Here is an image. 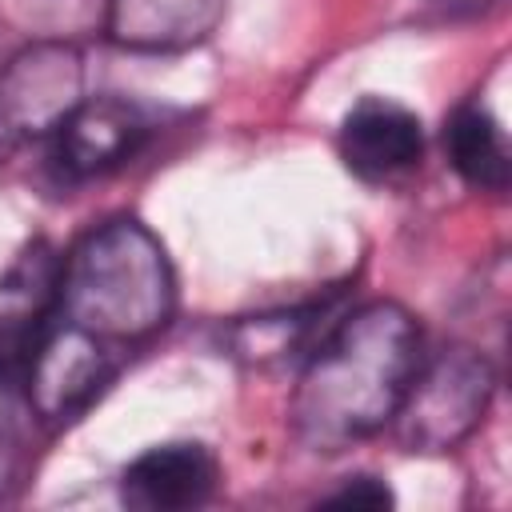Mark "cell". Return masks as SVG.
<instances>
[{"instance_id":"obj_5","label":"cell","mask_w":512,"mask_h":512,"mask_svg":"<svg viewBox=\"0 0 512 512\" xmlns=\"http://www.w3.org/2000/svg\"><path fill=\"white\" fill-rule=\"evenodd\" d=\"M56 312L60 252L48 240H32L0 276V392L24 388Z\"/></svg>"},{"instance_id":"obj_8","label":"cell","mask_w":512,"mask_h":512,"mask_svg":"<svg viewBox=\"0 0 512 512\" xmlns=\"http://www.w3.org/2000/svg\"><path fill=\"white\" fill-rule=\"evenodd\" d=\"M424 152L420 116L396 100L368 96L340 124V160L352 176L380 184L408 172Z\"/></svg>"},{"instance_id":"obj_3","label":"cell","mask_w":512,"mask_h":512,"mask_svg":"<svg viewBox=\"0 0 512 512\" xmlns=\"http://www.w3.org/2000/svg\"><path fill=\"white\" fill-rule=\"evenodd\" d=\"M492 392L496 372L484 352L440 348L432 360H420L408 396L392 420L412 452H444L456 448L484 420Z\"/></svg>"},{"instance_id":"obj_11","label":"cell","mask_w":512,"mask_h":512,"mask_svg":"<svg viewBox=\"0 0 512 512\" xmlns=\"http://www.w3.org/2000/svg\"><path fill=\"white\" fill-rule=\"evenodd\" d=\"M444 152L464 184L484 188V192H500L508 184L512 160H508L504 128L480 104H464L452 112L444 128Z\"/></svg>"},{"instance_id":"obj_7","label":"cell","mask_w":512,"mask_h":512,"mask_svg":"<svg viewBox=\"0 0 512 512\" xmlns=\"http://www.w3.org/2000/svg\"><path fill=\"white\" fill-rule=\"evenodd\" d=\"M116 348L72 328L68 320L56 316L24 388L32 408L44 420H68L72 412H80L116 372Z\"/></svg>"},{"instance_id":"obj_14","label":"cell","mask_w":512,"mask_h":512,"mask_svg":"<svg viewBox=\"0 0 512 512\" xmlns=\"http://www.w3.org/2000/svg\"><path fill=\"white\" fill-rule=\"evenodd\" d=\"M440 8H448V12H472V8H484V4H492V0H436Z\"/></svg>"},{"instance_id":"obj_4","label":"cell","mask_w":512,"mask_h":512,"mask_svg":"<svg viewBox=\"0 0 512 512\" xmlns=\"http://www.w3.org/2000/svg\"><path fill=\"white\" fill-rule=\"evenodd\" d=\"M84 100V56L64 40H44L16 52L0 68V156L28 140H48L52 128Z\"/></svg>"},{"instance_id":"obj_2","label":"cell","mask_w":512,"mask_h":512,"mask_svg":"<svg viewBox=\"0 0 512 512\" xmlns=\"http://www.w3.org/2000/svg\"><path fill=\"white\" fill-rule=\"evenodd\" d=\"M176 304L164 244L132 216L92 228L60 256V320L120 348L168 324Z\"/></svg>"},{"instance_id":"obj_6","label":"cell","mask_w":512,"mask_h":512,"mask_svg":"<svg viewBox=\"0 0 512 512\" xmlns=\"http://www.w3.org/2000/svg\"><path fill=\"white\" fill-rule=\"evenodd\" d=\"M152 124L140 104L124 96H84L48 136V168L60 184L96 180L120 164H128Z\"/></svg>"},{"instance_id":"obj_1","label":"cell","mask_w":512,"mask_h":512,"mask_svg":"<svg viewBox=\"0 0 512 512\" xmlns=\"http://www.w3.org/2000/svg\"><path fill=\"white\" fill-rule=\"evenodd\" d=\"M424 360L420 324L396 300L340 316L308 356L292 392V432L312 452H340L400 412Z\"/></svg>"},{"instance_id":"obj_13","label":"cell","mask_w":512,"mask_h":512,"mask_svg":"<svg viewBox=\"0 0 512 512\" xmlns=\"http://www.w3.org/2000/svg\"><path fill=\"white\" fill-rule=\"evenodd\" d=\"M324 504H332V508H388L392 504V492H388V484L384 480H376V476H352L344 488H336Z\"/></svg>"},{"instance_id":"obj_9","label":"cell","mask_w":512,"mask_h":512,"mask_svg":"<svg viewBox=\"0 0 512 512\" xmlns=\"http://www.w3.org/2000/svg\"><path fill=\"white\" fill-rule=\"evenodd\" d=\"M216 460L204 444L172 440L152 444L120 472V500L136 512H180L196 508L216 488Z\"/></svg>"},{"instance_id":"obj_10","label":"cell","mask_w":512,"mask_h":512,"mask_svg":"<svg viewBox=\"0 0 512 512\" xmlns=\"http://www.w3.org/2000/svg\"><path fill=\"white\" fill-rule=\"evenodd\" d=\"M224 0H108L104 32L128 52H184L212 36Z\"/></svg>"},{"instance_id":"obj_12","label":"cell","mask_w":512,"mask_h":512,"mask_svg":"<svg viewBox=\"0 0 512 512\" xmlns=\"http://www.w3.org/2000/svg\"><path fill=\"white\" fill-rule=\"evenodd\" d=\"M316 316H324V304L248 316L232 328V348H236V356H244L252 364H272L308 340V332L316 328Z\"/></svg>"}]
</instances>
